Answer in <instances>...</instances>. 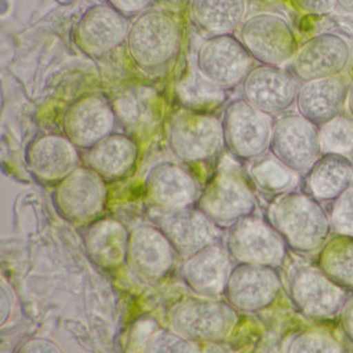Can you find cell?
<instances>
[{
	"label": "cell",
	"mask_w": 353,
	"mask_h": 353,
	"mask_svg": "<svg viewBox=\"0 0 353 353\" xmlns=\"http://www.w3.org/2000/svg\"><path fill=\"white\" fill-rule=\"evenodd\" d=\"M269 223L288 248L301 254L319 252L332 233L330 214L321 201L307 192L279 194L269 209Z\"/></svg>",
	"instance_id": "cell-1"
},
{
	"label": "cell",
	"mask_w": 353,
	"mask_h": 353,
	"mask_svg": "<svg viewBox=\"0 0 353 353\" xmlns=\"http://www.w3.org/2000/svg\"><path fill=\"white\" fill-rule=\"evenodd\" d=\"M0 315H1V325L6 324L8 319V315L12 310L14 305V296H12V290L7 285L6 281H1V288H0Z\"/></svg>",
	"instance_id": "cell-37"
},
{
	"label": "cell",
	"mask_w": 353,
	"mask_h": 353,
	"mask_svg": "<svg viewBox=\"0 0 353 353\" xmlns=\"http://www.w3.org/2000/svg\"><path fill=\"white\" fill-rule=\"evenodd\" d=\"M282 290V281L275 268L239 263L228 279L224 296L236 310L256 312L274 305Z\"/></svg>",
	"instance_id": "cell-15"
},
{
	"label": "cell",
	"mask_w": 353,
	"mask_h": 353,
	"mask_svg": "<svg viewBox=\"0 0 353 353\" xmlns=\"http://www.w3.org/2000/svg\"><path fill=\"white\" fill-rule=\"evenodd\" d=\"M59 4H64V6H66V4H72V3H74V1H77V0H56Z\"/></svg>",
	"instance_id": "cell-41"
},
{
	"label": "cell",
	"mask_w": 353,
	"mask_h": 353,
	"mask_svg": "<svg viewBox=\"0 0 353 353\" xmlns=\"http://www.w3.org/2000/svg\"><path fill=\"white\" fill-rule=\"evenodd\" d=\"M155 223L177 256L184 258L213 245L219 237L217 225L199 208L161 209Z\"/></svg>",
	"instance_id": "cell-18"
},
{
	"label": "cell",
	"mask_w": 353,
	"mask_h": 353,
	"mask_svg": "<svg viewBox=\"0 0 353 353\" xmlns=\"http://www.w3.org/2000/svg\"><path fill=\"white\" fill-rule=\"evenodd\" d=\"M273 117L246 99L233 101L223 118L224 145L236 158L253 161L269 151L273 132Z\"/></svg>",
	"instance_id": "cell-7"
},
{
	"label": "cell",
	"mask_w": 353,
	"mask_h": 353,
	"mask_svg": "<svg viewBox=\"0 0 353 353\" xmlns=\"http://www.w3.org/2000/svg\"><path fill=\"white\" fill-rule=\"evenodd\" d=\"M21 352H60L61 348L47 339H31L20 347Z\"/></svg>",
	"instance_id": "cell-36"
},
{
	"label": "cell",
	"mask_w": 353,
	"mask_h": 353,
	"mask_svg": "<svg viewBox=\"0 0 353 353\" xmlns=\"http://www.w3.org/2000/svg\"><path fill=\"white\" fill-rule=\"evenodd\" d=\"M130 26L129 17L108 3H98L85 10L74 24L72 36L82 54L102 59L128 40Z\"/></svg>",
	"instance_id": "cell-13"
},
{
	"label": "cell",
	"mask_w": 353,
	"mask_h": 353,
	"mask_svg": "<svg viewBox=\"0 0 353 353\" xmlns=\"http://www.w3.org/2000/svg\"><path fill=\"white\" fill-rule=\"evenodd\" d=\"M295 172L290 171L276 159L258 163L252 170L253 180L266 192L286 193L294 184Z\"/></svg>",
	"instance_id": "cell-29"
},
{
	"label": "cell",
	"mask_w": 353,
	"mask_h": 353,
	"mask_svg": "<svg viewBox=\"0 0 353 353\" xmlns=\"http://www.w3.org/2000/svg\"><path fill=\"white\" fill-rule=\"evenodd\" d=\"M350 118L353 121V81L348 88V97H347V106H345Z\"/></svg>",
	"instance_id": "cell-40"
},
{
	"label": "cell",
	"mask_w": 353,
	"mask_h": 353,
	"mask_svg": "<svg viewBox=\"0 0 353 353\" xmlns=\"http://www.w3.org/2000/svg\"><path fill=\"white\" fill-rule=\"evenodd\" d=\"M145 352H194L196 343L179 335L174 330H161L147 340Z\"/></svg>",
	"instance_id": "cell-32"
},
{
	"label": "cell",
	"mask_w": 353,
	"mask_h": 353,
	"mask_svg": "<svg viewBox=\"0 0 353 353\" xmlns=\"http://www.w3.org/2000/svg\"><path fill=\"white\" fill-rule=\"evenodd\" d=\"M177 253L158 226L141 225L130 232L126 263L145 281H158L172 270Z\"/></svg>",
	"instance_id": "cell-19"
},
{
	"label": "cell",
	"mask_w": 353,
	"mask_h": 353,
	"mask_svg": "<svg viewBox=\"0 0 353 353\" xmlns=\"http://www.w3.org/2000/svg\"><path fill=\"white\" fill-rule=\"evenodd\" d=\"M289 292L295 308L310 321L335 318L350 296V291L314 266H301L291 273Z\"/></svg>",
	"instance_id": "cell-10"
},
{
	"label": "cell",
	"mask_w": 353,
	"mask_h": 353,
	"mask_svg": "<svg viewBox=\"0 0 353 353\" xmlns=\"http://www.w3.org/2000/svg\"><path fill=\"white\" fill-rule=\"evenodd\" d=\"M232 259L226 248L213 243L187 258L180 274L184 283L196 295L217 299L224 295L233 269Z\"/></svg>",
	"instance_id": "cell-20"
},
{
	"label": "cell",
	"mask_w": 353,
	"mask_h": 353,
	"mask_svg": "<svg viewBox=\"0 0 353 353\" xmlns=\"http://www.w3.org/2000/svg\"><path fill=\"white\" fill-rule=\"evenodd\" d=\"M26 159L33 175L46 181H61L79 168L77 147L65 135L47 134L33 139Z\"/></svg>",
	"instance_id": "cell-23"
},
{
	"label": "cell",
	"mask_w": 353,
	"mask_h": 353,
	"mask_svg": "<svg viewBox=\"0 0 353 353\" xmlns=\"http://www.w3.org/2000/svg\"><path fill=\"white\" fill-rule=\"evenodd\" d=\"M246 10V0H191L194 24L212 36L228 34L241 27Z\"/></svg>",
	"instance_id": "cell-27"
},
{
	"label": "cell",
	"mask_w": 353,
	"mask_h": 353,
	"mask_svg": "<svg viewBox=\"0 0 353 353\" xmlns=\"http://www.w3.org/2000/svg\"><path fill=\"white\" fill-rule=\"evenodd\" d=\"M105 179L92 168H76L59 181L53 204L59 214L72 224H86L102 212L106 201Z\"/></svg>",
	"instance_id": "cell-14"
},
{
	"label": "cell",
	"mask_w": 353,
	"mask_h": 353,
	"mask_svg": "<svg viewBox=\"0 0 353 353\" xmlns=\"http://www.w3.org/2000/svg\"><path fill=\"white\" fill-rule=\"evenodd\" d=\"M305 187L321 203H334L353 187V161L344 154H321L305 172Z\"/></svg>",
	"instance_id": "cell-24"
},
{
	"label": "cell",
	"mask_w": 353,
	"mask_h": 353,
	"mask_svg": "<svg viewBox=\"0 0 353 353\" xmlns=\"http://www.w3.org/2000/svg\"><path fill=\"white\" fill-rule=\"evenodd\" d=\"M200 209L213 224L230 228L256 209V196L241 171L232 164L223 165L210 177L197 199Z\"/></svg>",
	"instance_id": "cell-3"
},
{
	"label": "cell",
	"mask_w": 353,
	"mask_h": 353,
	"mask_svg": "<svg viewBox=\"0 0 353 353\" xmlns=\"http://www.w3.org/2000/svg\"><path fill=\"white\" fill-rule=\"evenodd\" d=\"M164 1H168V3H172V4H179V3H183L185 0H164Z\"/></svg>",
	"instance_id": "cell-42"
},
{
	"label": "cell",
	"mask_w": 353,
	"mask_h": 353,
	"mask_svg": "<svg viewBox=\"0 0 353 353\" xmlns=\"http://www.w3.org/2000/svg\"><path fill=\"white\" fill-rule=\"evenodd\" d=\"M294 7L305 14L312 17H323L335 11L336 0H291Z\"/></svg>",
	"instance_id": "cell-34"
},
{
	"label": "cell",
	"mask_w": 353,
	"mask_h": 353,
	"mask_svg": "<svg viewBox=\"0 0 353 353\" xmlns=\"http://www.w3.org/2000/svg\"><path fill=\"white\" fill-rule=\"evenodd\" d=\"M318 268L347 291H353V236H331L318 256Z\"/></svg>",
	"instance_id": "cell-28"
},
{
	"label": "cell",
	"mask_w": 353,
	"mask_h": 353,
	"mask_svg": "<svg viewBox=\"0 0 353 353\" xmlns=\"http://www.w3.org/2000/svg\"><path fill=\"white\" fill-rule=\"evenodd\" d=\"M239 39L253 60L262 65L288 64L299 48L289 20L272 12H259L245 19Z\"/></svg>",
	"instance_id": "cell-5"
},
{
	"label": "cell",
	"mask_w": 353,
	"mask_h": 353,
	"mask_svg": "<svg viewBox=\"0 0 353 353\" xmlns=\"http://www.w3.org/2000/svg\"><path fill=\"white\" fill-rule=\"evenodd\" d=\"M170 321L175 332L193 343H220L230 336L239 315L229 302L201 298L175 305Z\"/></svg>",
	"instance_id": "cell-4"
},
{
	"label": "cell",
	"mask_w": 353,
	"mask_h": 353,
	"mask_svg": "<svg viewBox=\"0 0 353 353\" xmlns=\"http://www.w3.org/2000/svg\"><path fill=\"white\" fill-rule=\"evenodd\" d=\"M351 41L341 33L321 32L299 46L290 61L292 76L301 82L343 76L352 63Z\"/></svg>",
	"instance_id": "cell-6"
},
{
	"label": "cell",
	"mask_w": 353,
	"mask_h": 353,
	"mask_svg": "<svg viewBox=\"0 0 353 353\" xmlns=\"http://www.w3.org/2000/svg\"><path fill=\"white\" fill-rule=\"evenodd\" d=\"M138 158V147L125 134L112 132L88 150V163L105 180L125 176Z\"/></svg>",
	"instance_id": "cell-26"
},
{
	"label": "cell",
	"mask_w": 353,
	"mask_h": 353,
	"mask_svg": "<svg viewBox=\"0 0 353 353\" xmlns=\"http://www.w3.org/2000/svg\"><path fill=\"white\" fill-rule=\"evenodd\" d=\"M298 80L281 66L252 68L242 83V96L250 105L270 115L288 112L295 105Z\"/></svg>",
	"instance_id": "cell-17"
},
{
	"label": "cell",
	"mask_w": 353,
	"mask_h": 353,
	"mask_svg": "<svg viewBox=\"0 0 353 353\" xmlns=\"http://www.w3.org/2000/svg\"><path fill=\"white\" fill-rule=\"evenodd\" d=\"M130 233L117 220L105 219L90 225L83 243L92 262L105 270H112L126 262Z\"/></svg>",
	"instance_id": "cell-25"
},
{
	"label": "cell",
	"mask_w": 353,
	"mask_h": 353,
	"mask_svg": "<svg viewBox=\"0 0 353 353\" xmlns=\"http://www.w3.org/2000/svg\"><path fill=\"white\" fill-rule=\"evenodd\" d=\"M335 11L343 15L353 17V0H336Z\"/></svg>",
	"instance_id": "cell-39"
},
{
	"label": "cell",
	"mask_w": 353,
	"mask_h": 353,
	"mask_svg": "<svg viewBox=\"0 0 353 353\" xmlns=\"http://www.w3.org/2000/svg\"><path fill=\"white\" fill-rule=\"evenodd\" d=\"M117 114L105 97L88 94L76 99L63 115L64 135L81 150H89L114 132Z\"/></svg>",
	"instance_id": "cell-16"
},
{
	"label": "cell",
	"mask_w": 353,
	"mask_h": 353,
	"mask_svg": "<svg viewBox=\"0 0 353 353\" xmlns=\"http://www.w3.org/2000/svg\"><path fill=\"white\" fill-rule=\"evenodd\" d=\"M341 327L347 339L353 344V295H350L341 310Z\"/></svg>",
	"instance_id": "cell-38"
},
{
	"label": "cell",
	"mask_w": 353,
	"mask_h": 353,
	"mask_svg": "<svg viewBox=\"0 0 353 353\" xmlns=\"http://www.w3.org/2000/svg\"><path fill=\"white\" fill-rule=\"evenodd\" d=\"M341 343L324 330H307L296 334L288 345V352H343Z\"/></svg>",
	"instance_id": "cell-31"
},
{
	"label": "cell",
	"mask_w": 353,
	"mask_h": 353,
	"mask_svg": "<svg viewBox=\"0 0 353 353\" xmlns=\"http://www.w3.org/2000/svg\"><path fill=\"white\" fill-rule=\"evenodd\" d=\"M269 151L295 174H305L323 152L321 130L301 114H288L274 122Z\"/></svg>",
	"instance_id": "cell-8"
},
{
	"label": "cell",
	"mask_w": 353,
	"mask_h": 353,
	"mask_svg": "<svg viewBox=\"0 0 353 353\" xmlns=\"http://www.w3.org/2000/svg\"><path fill=\"white\" fill-rule=\"evenodd\" d=\"M226 249L239 263L270 268L282 266L288 257V245L273 225L246 216L229 228Z\"/></svg>",
	"instance_id": "cell-11"
},
{
	"label": "cell",
	"mask_w": 353,
	"mask_h": 353,
	"mask_svg": "<svg viewBox=\"0 0 353 353\" xmlns=\"http://www.w3.org/2000/svg\"><path fill=\"white\" fill-rule=\"evenodd\" d=\"M350 83L340 77L302 82L296 94V112L315 126L334 121L347 106Z\"/></svg>",
	"instance_id": "cell-21"
},
{
	"label": "cell",
	"mask_w": 353,
	"mask_h": 353,
	"mask_svg": "<svg viewBox=\"0 0 353 353\" xmlns=\"http://www.w3.org/2000/svg\"><path fill=\"white\" fill-rule=\"evenodd\" d=\"M181 30L176 19L159 10H145L131 23L128 34L130 59L151 72L164 68L176 56Z\"/></svg>",
	"instance_id": "cell-2"
},
{
	"label": "cell",
	"mask_w": 353,
	"mask_h": 353,
	"mask_svg": "<svg viewBox=\"0 0 353 353\" xmlns=\"http://www.w3.org/2000/svg\"><path fill=\"white\" fill-rule=\"evenodd\" d=\"M328 214L334 233L353 236V187L337 197Z\"/></svg>",
	"instance_id": "cell-33"
},
{
	"label": "cell",
	"mask_w": 353,
	"mask_h": 353,
	"mask_svg": "<svg viewBox=\"0 0 353 353\" xmlns=\"http://www.w3.org/2000/svg\"><path fill=\"white\" fill-rule=\"evenodd\" d=\"M145 193L161 209L192 207L200 196L192 175L172 161H161L147 174Z\"/></svg>",
	"instance_id": "cell-22"
},
{
	"label": "cell",
	"mask_w": 353,
	"mask_h": 353,
	"mask_svg": "<svg viewBox=\"0 0 353 353\" xmlns=\"http://www.w3.org/2000/svg\"><path fill=\"white\" fill-rule=\"evenodd\" d=\"M321 148L324 152L344 154L353 150V121L339 115L334 121L319 128Z\"/></svg>",
	"instance_id": "cell-30"
},
{
	"label": "cell",
	"mask_w": 353,
	"mask_h": 353,
	"mask_svg": "<svg viewBox=\"0 0 353 353\" xmlns=\"http://www.w3.org/2000/svg\"><path fill=\"white\" fill-rule=\"evenodd\" d=\"M154 0H106L109 6L126 17H137L148 10Z\"/></svg>",
	"instance_id": "cell-35"
},
{
	"label": "cell",
	"mask_w": 353,
	"mask_h": 353,
	"mask_svg": "<svg viewBox=\"0 0 353 353\" xmlns=\"http://www.w3.org/2000/svg\"><path fill=\"white\" fill-rule=\"evenodd\" d=\"M224 145L223 122L203 112H177L170 123L168 145L177 159L197 163L212 159Z\"/></svg>",
	"instance_id": "cell-9"
},
{
	"label": "cell",
	"mask_w": 353,
	"mask_h": 353,
	"mask_svg": "<svg viewBox=\"0 0 353 353\" xmlns=\"http://www.w3.org/2000/svg\"><path fill=\"white\" fill-rule=\"evenodd\" d=\"M253 57L240 39L216 34L207 39L197 50L196 68L201 79L216 88H232L252 70Z\"/></svg>",
	"instance_id": "cell-12"
}]
</instances>
